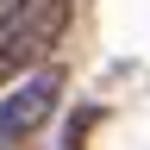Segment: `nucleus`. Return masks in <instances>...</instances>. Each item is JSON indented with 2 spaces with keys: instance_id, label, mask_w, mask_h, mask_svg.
Instances as JSON below:
<instances>
[{
  "instance_id": "nucleus-1",
  "label": "nucleus",
  "mask_w": 150,
  "mask_h": 150,
  "mask_svg": "<svg viewBox=\"0 0 150 150\" xmlns=\"http://www.w3.org/2000/svg\"><path fill=\"white\" fill-rule=\"evenodd\" d=\"M69 31V0H38L0 31V88L19 81L25 69H38L44 56L56 50V38Z\"/></svg>"
},
{
  "instance_id": "nucleus-2",
  "label": "nucleus",
  "mask_w": 150,
  "mask_h": 150,
  "mask_svg": "<svg viewBox=\"0 0 150 150\" xmlns=\"http://www.w3.org/2000/svg\"><path fill=\"white\" fill-rule=\"evenodd\" d=\"M56 106H63V69H31L25 81H13V94L0 100V144H25V138H38L50 119H56Z\"/></svg>"
}]
</instances>
